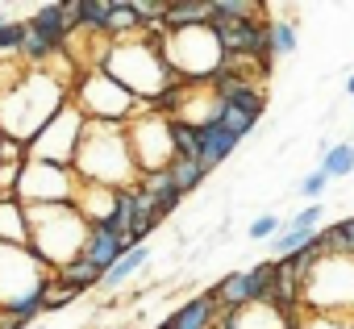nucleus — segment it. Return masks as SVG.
<instances>
[{"label": "nucleus", "mask_w": 354, "mask_h": 329, "mask_svg": "<svg viewBox=\"0 0 354 329\" xmlns=\"http://www.w3.org/2000/svg\"><path fill=\"white\" fill-rule=\"evenodd\" d=\"M63 104H71L67 79H59L50 67H26L9 92H0V133L34 142Z\"/></svg>", "instance_id": "nucleus-1"}, {"label": "nucleus", "mask_w": 354, "mask_h": 329, "mask_svg": "<svg viewBox=\"0 0 354 329\" xmlns=\"http://www.w3.org/2000/svg\"><path fill=\"white\" fill-rule=\"evenodd\" d=\"M71 171L80 176V184H92V188H113V192L138 188L142 171L133 162V146H129L125 125H96V121H88V133L80 142V154H75Z\"/></svg>", "instance_id": "nucleus-2"}, {"label": "nucleus", "mask_w": 354, "mask_h": 329, "mask_svg": "<svg viewBox=\"0 0 354 329\" xmlns=\"http://www.w3.org/2000/svg\"><path fill=\"white\" fill-rule=\"evenodd\" d=\"M100 67L129 92L138 96L142 104H154L162 92H171L175 84H184L162 59V42L138 34V38H121V42H109Z\"/></svg>", "instance_id": "nucleus-3"}, {"label": "nucleus", "mask_w": 354, "mask_h": 329, "mask_svg": "<svg viewBox=\"0 0 354 329\" xmlns=\"http://www.w3.org/2000/svg\"><path fill=\"white\" fill-rule=\"evenodd\" d=\"M92 225L75 205H30V250L50 267H67L84 254Z\"/></svg>", "instance_id": "nucleus-4"}, {"label": "nucleus", "mask_w": 354, "mask_h": 329, "mask_svg": "<svg viewBox=\"0 0 354 329\" xmlns=\"http://www.w3.org/2000/svg\"><path fill=\"white\" fill-rule=\"evenodd\" d=\"M162 59L167 67L180 75L184 84H201V79H217L225 67V50L213 26H192V30H175L162 38Z\"/></svg>", "instance_id": "nucleus-5"}, {"label": "nucleus", "mask_w": 354, "mask_h": 329, "mask_svg": "<svg viewBox=\"0 0 354 329\" xmlns=\"http://www.w3.org/2000/svg\"><path fill=\"white\" fill-rule=\"evenodd\" d=\"M71 100H75V109H80L88 121H96V125H129L138 113L150 109V104H142L138 96H129L104 67L84 71V75L75 79V88H71Z\"/></svg>", "instance_id": "nucleus-6"}, {"label": "nucleus", "mask_w": 354, "mask_h": 329, "mask_svg": "<svg viewBox=\"0 0 354 329\" xmlns=\"http://www.w3.org/2000/svg\"><path fill=\"white\" fill-rule=\"evenodd\" d=\"M304 308L354 317V258L329 250L304 279Z\"/></svg>", "instance_id": "nucleus-7"}, {"label": "nucleus", "mask_w": 354, "mask_h": 329, "mask_svg": "<svg viewBox=\"0 0 354 329\" xmlns=\"http://www.w3.org/2000/svg\"><path fill=\"white\" fill-rule=\"evenodd\" d=\"M88 133V117L71 104H63L46 125L42 133L30 142V158L34 162H50V167H75V154H80V142Z\"/></svg>", "instance_id": "nucleus-8"}, {"label": "nucleus", "mask_w": 354, "mask_h": 329, "mask_svg": "<svg viewBox=\"0 0 354 329\" xmlns=\"http://www.w3.org/2000/svg\"><path fill=\"white\" fill-rule=\"evenodd\" d=\"M129 146H133V162H138V171L142 176H154V171H171V162L180 158L175 154V133H171V117L146 109L138 113L129 125Z\"/></svg>", "instance_id": "nucleus-9"}, {"label": "nucleus", "mask_w": 354, "mask_h": 329, "mask_svg": "<svg viewBox=\"0 0 354 329\" xmlns=\"http://www.w3.org/2000/svg\"><path fill=\"white\" fill-rule=\"evenodd\" d=\"M55 279V271L30 250V246H9L0 242V308H13L26 296H34L38 288H46Z\"/></svg>", "instance_id": "nucleus-10"}, {"label": "nucleus", "mask_w": 354, "mask_h": 329, "mask_svg": "<svg viewBox=\"0 0 354 329\" xmlns=\"http://www.w3.org/2000/svg\"><path fill=\"white\" fill-rule=\"evenodd\" d=\"M80 196V176L71 167H50V162H26L17 200L21 205H75Z\"/></svg>", "instance_id": "nucleus-11"}, {"label": "nucleus", "mask_w": 354, "mask_h": 329, "mask_svg": "<svg viewBox=\"0 0 354 329\" xmlns=\"http://www.w3.org/2000/svg\"><path fill=\"white\" fill-rule=\"evenodd\" d=\"M271 271H275V258H267V263H259V267H250V271L225 275V279L213 288L217 308H221V312H234V308H246V304L267 300V292H271Z\"/></svg>", "instance_id": "nucleus-12"}, {"label": "nucleus", "mask_w": 354, "mask_h": 329, "mask_svg": "<svg viewBox=\"0 0 354 329\" xmlns=\"http://www.w3.org/2000/svg\"><path fill=\"white\" fill-rule=\"evenodd\" d=\"M129 250H133V238H129L117 221H104V225L92 229V238H88V246H84V258H88L92 267H100V271H113V267L121 263V254H129Z\"/></svg>", "instance_id": "nucleus-13"}, {"label": "nucleus", "mask_w": 354, "mask_h": 329, "mask_svg": "<svg viewBox=\"0 0 354 329\" xmlns=\"http://www.w3.org/2000/svg\"><path fill=\"white\" fill-rule=\"evenodd\" d=\"M217 329H292V317H288V312H279L275 304L259 300V304H246V308L221 312Z\"/></svg>", "instance_id": "nucleus-14"}, {"label": "nucleus", "mask_w": 354, "mask_h": 329, "mask_svg": "<svg viewBox=\"0 0 354 329\" xmlns=\"http://www.w3.org/2000/svg\"><path fill=\"white\" fill-rule=\"evenodd\" d=\"M317 225H321V205H308L304 213H296V217H292V221L283 225V234H279V238L271 242L275 258H288V254L304 250V246H308V242H313V238L321 234Z\"/></svg>", "instance_id": "nucleus-15"}, {"label": "nucleus", "mask_w": 354, "mask_h": 329, "mask_svg": "<svg viewBox=\"0 0 354 329\" xmlns=\"http://www.w3.org/2000/svg\"><path fill=\"white\" fill-rule=\"evenodd\" d=\"M217 321H221V308H217L213 292H205V296H192L188 304H180L158 329H217Z\"/></svg>", "instance_id": "nucleus-16"}, {"label": "nucleus", "mask_w": 354, "mask_h": 329, "mask_svg": "<svg viewBox=\"0 0 354 329\" xmlns=\"http://www.w3.org/2000/svg\"><path fill=\"white\" fill-rule=\"evenodd\" d=\"M26 26H30V34H34V38L50 42L55 50H63V46H67V38L75 34V21L67 17V5H42Z\"/></svg>", "instance_id": "nucleus-17"}, {"label": "nucleus", "mask_w": 354, "mask_h": 329, "mask_svg": "<svg viewBox=\"0 0 354 329\" xmlns=\"http://www.w3.org/2000/svg\"><path fill=\"white\" fill-rule=\"evenodd\" d=\"M0 242L30 246V205L17 196H0Z\"/></svg>", "instance_id": "nucleus-18"}, {"label": "nucleus", "mask_w": 354, "mask_h": 329, "mask_svg": "<svg viewBox=\"0 0 354 329\" xmlns=\"http://www.w3.org/2000/svg\"><path fill=\"white\" fill-rule=\"evenodd\" d=\"M238 142H242V138H234L221 121L201 125V162H205V171H213L217 162H225V158L238 150Z\"/></svg>", "instance_id": "nucleus-19"}, {"label": "nucleus", "mask_w": 354, "mask_h": 329, "mask_svg": "<svg viewBox=\"0 0 354 329\" xmlns=\"http://www.w3.org/2000/svg\"><path fill=\"white\" fill-rule=\"evenodd\" d=\"M75 209H80V213H84V221L96 229V225H104V221L117 213V192H113V188H92V184H80Z\"/></svg>", "instance_id": "nucleus-20"}, {"label": "nucleus", "mask_w": 354, "mask_h": 329, "mask_svg": "<svg viewBox=\"0 0 354 329\" xmlns=\"http://www.w3.org/2000/svg\"><path fill=\"white\" fill-rule=\"evenodd\" d=\"M138 188L158 205V213L162 217H171L175 209H180V200H184V192L175 188V180H171V171H154V176H142L138 180Z\"/></svg>", "instance_id": "nucleus-21"}, {"label": "nucleus", "mask_w": 354, "mask_h": 329, "mask_svg": "<svg viewBox=\"0 0 354 329\" xmlns=\"http://www.w3.org/2000/svg\"><path fill=\"white\" fill-rule=\"evenodd\" d=\"M167 34L175 30H192V26H209V5L205 0H175V5H167Z\"/></svg>", "instance_id": "nucleus-22"}, {"label": "nucleus", "mask_w": 354, "mask_h": 329, "mask_svg": "<svg viewBox=\"0 0 354 329\" xmlns=\"http://www.w3.org/2000/svg\"><path fill=\"white\" fill-rule=\"evenodd\" d=\"M55 279H59L63 288H71V292H88V288H100V283H104V271H100V267H92V263L80 254L75 263L59 267V271H55Z\"/></svg>", "instance_id": "nucleus-23"}, {"label": "nucleus", "mask_w": 354, "mask_h": 329, "mask_svg": "<svg viewBox=\"0 0 354 329\" xmlns=\"http://www.w3.org/2000/svg\"><path fill=\"white\" fill-rule=\"evenodd\" d=\"M321 171H325L329 180L354 176V142H337V146H325V142H321Z\"/></svg>", "instance_id": "nucleus-24"}, {"label": "nucleus", "mask_w": 354, "mask_h": 329, "mask_svg": "<svg viewBox=\"0 0 354 329\" xmlns=\"http://www.w3.org/2000/svg\"><path fill=\"white\" fill-rule=\"evenodd\" d=\"M146 258H150V250H146V246H133L129 254H121V263H117L113 271H104V283H100V288L117 292V288H121V283H125L129 275H138V271L146 267Z\"/></svg>", "instance_id": "nucleus-25"}, {"label": "nucleus", "mask_w": 354, "mask_h": 329, "mask_svg": "<svg viewBox=\"0 0 354 329\" xmlns=\"http://www.w3.org/2000/svg\"><path fill=\"white\" fill-rule=\"evenodd\" d=\"M300 42V26L292 17H279V21H267V46L271 55H292Z\"/></svg>", "instance_id": "nucleus-26"}, {"label": "nucleus", "mask_w": 354, "mask_h": 329, "mask_svg": "<svg viewBox=\"0 0 354 329\" xmlns=\"http://www.w3.org/2000/svg\"><path fill=\"white\" fill-rule=\"evenodd\" d=\"M292 329H354V317L346 312H296L292 317Z\"/></svg>", "instance_id": "nucleus-27"}, {"label": "nucleus", "mask_w": 354, "mask_h": 329, "mask_svg": "<svg viewBox=\"0 0 354 329\" xmlns=\"http://www.w3.org/2000/svg\"><path fill=\"white\" fill-rule=\"evenodd\" d=\"M205 176H209L205 162H192V158H175V162H171V180H175V188H180L184 196L196 192V188L205 184Z\"/></svg>", "instance_id": "nucleus-28"}, {"label": "nucleus", "mask_w": 354, "mask_h": 329, "mask_svg": "<svg viewBox=\"0 0 354 329\" xmlns=\"http://www.w3.org/2000/svg\"><path fill=\"white\" fill-rule=\"evenodd\" d=\"M171 133H175V154L201 162V129H196V125H188V121H171Z\"/></svg>", "instance_id": "nucleus-29"}, {"label": "nucleus", "mask_w": 354, "mask_h": 329, "mask_svg": "<svg viewBox=\"0 0 354 329\" xmlns=\"http://www.w3.org/2000/svg\"><path fill=\"white\" fill-rule=\"evenodd\" d=\"M242 17H259V5H250V0H213L209 5V21H242Z\"/></svg>", "instance_id": "nucleus-30"}, {"label": "nucleus", "mask_w": 354, "mask_h": 329, "mask_svg": "<svg viewBox=\"0 0 354 329\" xmlns=\"http://www.w3.org/2000/svg\"><path fill=\"white\" fill-rule=\"evenodd\" d=\"M26 42H30V26L26 21H9L5 30H0V59H21Z\"/></svg>", "instance_id": "nucleus-31"}, {"label": "nucleus", "mask_w": 354, "mask_h": 329, "mask_svg": "<svg viewBox=\"0 0 354 329\" xmlns=\"http://www.w3.org/2000/svg\"><path fill=\"white\" fill-rule=\"evenodd\" d=\"M217 121H221L234 138H246V133H254V125H259V117H250V113H242V109H234V104H221Z\"/></svg>", "instance_id": "nucleus-32"}, {"label": "nucleus", "mask_w": 354, "mask_h": 329, "mask_svg": "<svg viewBox=\"0 0 354 329\" xmlns=\"http://www.w3.org/2000/svg\"><path fill=\"white\" fill-rule=\"evenodd\" d=\"M325 238H329V250H333V254L354 258V217H350V221H342V225H329V229H325Z\"/></svg>", "instance_id": "nucleus-33"}, {"label": "nucleus", "mask_w": 354, "mask_h": 329, "mask_svg": "<svg viewBox=\"0 0 354 329\" xmlns=\"http://www.w3.org/2000/svg\"><path fill=\"white\" fill-rule=\"evenodd\" d=\"M246 234H250L254 242H275V238L283 234V221H279L275 213H263V217H254V221H250V229H246Z\"/></svg>", "instance_id": "nucleus-34"}, {"label": "nucleus", "mask_w": 354, "mask_h": 329, "mask_svg": "<svg viewBox=\"0 0 354 329\" xmlns=\"http://www.w3.org/2000/svg\"><path fill=\"white\" fill-rule=\"evenodd\" d=\"M0 162H30V142L0 133Z\"/></svg>", "instance_id": "nucleus-35"}, {"label": "nucleus", "mask_w": 354, "mask_h": 329, "mask_svg": "<svg viewBox=\"0 0 354 329\" xmlns=\"http://www.w3.org/2000/svg\"><path fill=\"white\" fill-rule=\"evenodd\" d=\"M325 188H329V176H325L321 167H317V171H308V176L300 180V196H308L313 205H317V196H321Z\"/></svg>", "instance_id": "nucleus-36"}, {"label": "nucleus", "mask_w": 354, "mask_h": 329, "mask_svg": "<svg viewBox=\"0 0 354 329\" xmlns=\"http://www.w3.org/2000/svg\"><path fill=\"white\" fill-rule=\"evenodd\" d=\"M75 296H80V292H71V288H63V283L55 279V283L46 288V312H59V308H67Z\"/></svg>", "instance_id": "nucleus-37"}, {"label": "nucleus", "mask_w": 354, "mask_h": 329, "mask_svg": "<svg viewBox=\"0 0 354 329\" xmlns=\"http://www.w3.org/2000/svg\"><path fill=\"white\" fill-rule=\"evenodd\" d=\"M346 92H350V96H354V71H350V79H346Z\"/></svg>", "instance_id": "nucleus-38"}, {"label": "nucleus", "mask_w": 354, "mask_h": 329, "mask_svg": "<svg viewBox=\"0 0 354 329\" xmlns=\"http://www.w3.org/2000/svg\"><path fill=\"white\" fill-rule=\"evenodd\" d=\"M5 26H9V21H5V17H0V30H5Z\"/></svg>", "instance_id": "nucleus-39"}, {"label": "nucleus", "mask_w": 354, "mask_h": 329, "mask_svg": "<svg viewBox=\"0 0 354 329\" xmlns=\"http://www.w3.org/2000/svg\"><path fill=\"white\" fill-rule=\"evenodd\" d=\"M34 329H38V325H34Z\"/></svg>", "instance_id": "nucleus-40"}]
</instances>
